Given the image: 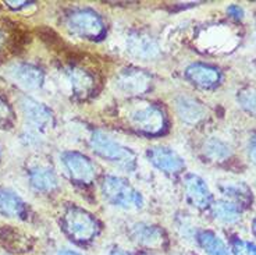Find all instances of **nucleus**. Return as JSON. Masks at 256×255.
Masks as SVG:
<instances>
[{
    "label": "nucleus",
    "instance_id": "f8f14e48",
    "mask_svg": "<svg viewBox=\"0 0 256 255\" xmlns=\"http://www.w3.org/2000/svg\"><path fill=\"white\" fill-rule=\"evenodd\" d=\"M10 73L14 81L26 90H38L44 84V73L32 64H17Z\"/></svg>",
    "mask_w": 256,
    "mask_h": 255
},
{
    "label": "nucleus",
    "instance_id": "393cba45",
    "mask_svg": "<svg viewBox=\"0 0 256 255\" xmlns=\"http://www.w3.org/2000/svg\"><path fill=\"white\" fill-rule=\"evenodd\" d=\"M14 124V112L12 106L0 96V128H12Z\"/></svg>",
    "mask_w": 256,
    "mask_h": 255
},
{
    "label": "nucleus",
    "instance_id": "0eeeda50",
    "mask_svg": "<svg viewBox=\"0 0 256 255\" xmlns=\"http://www.w3.org/2000/svg\"><path fill=\"white\" fill-rule=\"evenodd\" d=\"M20 105H21V110L26 116V119L34 127L46 130L53 126V113L44 103L26 96L21 99Z\"/></svg>",
    "mask_w": 256,
    "mask_h": 255
},
{
    "label": "nucleus",
    "instance_id": "4468645a",
    "mask_svg": "<svg viewBox=\"0 0 256 255\" xmlns=\"http://www.w3.org/2000/svg\"><path fill=\"white\" fill-rule=\"evenodd\" d=\"M128 51L131 55H134L135 58L149 60L159 55V46L156 44V41L150 37L136 34L128 39Z\"/></svg>",
    "mask_w": 256,
    "mask_h": 255
},
{
    "label": "nucleus",
    "instance_id": "6e6552de",
    "mask_svg": "<svg viewBox=\"0 0 256 255\" xmlns=\"http://www.w3.org/2000/svg\"><path fill=\"white\" fill-rule=\"evenodd\" d=\"M148 158L159 170L166 173H178L184 169V159L178 153L167 147H154L148 151Z\"/></svg>",
    "mask_w": 256,
    "mask_h": 255
},
{
    "label": "nucleus",
    "instance_id": "bb28decb",
    "mask_svg": "<svg viewBox=\"0 0 256 255\" xmlns=\"http://www.w3.org/2000/svg\"><path fill=\"white\" fill-rule=\"evenodd\" d=\"M227 13L230 14L232 19H236V20L244 19V9L242 7L238 6V5H231V6L227 9Z\"/></svg>",
    "mask_w": 256,
    "mask_h": 255
},
{
    "label": "nucleus",
    "instance_id": "dca6fc26",
    "mask_svg": "<svg viewBox=\"0 0 256 255\" xmlns=\"http://www.w3.org/2000/svg\"><path fill=\"white\" fill-rule=\"evenodd\" d=\"M30 181H31V185L35 190L44 192L53 191L58 184L56 173L49 167H45V166H36V167L31 169Z\"/></svg>",
    "mask_w": 256,
    "mask_h": 255
},
{
    "label": "nucleus",
    "instance_id": "c756f323",
    "mask_svg": "<svg viewBox=\"0 0 256 255\" xmlns=\"http://www.w3.org/2000/svg\"><path fill=\"white\" fill-rule=\"evenodd\" d=\"M7 5H10L12 7H17V9H20V7H24L26 6V5H30L28 2H7Z\"/></svg>",
    "mask_w": 256,
    "mask_h": 255
},
{
    "label": "nucleus",
    "instance_id": "f257e3e1",
    "mask_svg": "<svg viewBox=\"0 0 256 255\" xmlns=\"http://www.w3.org/2000/svg\"><path fill=\"white\" fill-rule=\"evenodd\" d=\"M90 148L96 155L126 172L135 169V155L103 131H95L90 137Z\"/></svg>",
    "mask_w": 256,
    "mask_h": 255
},
{
    "label": "nucleus",
    "instance_id": "ddd939ff",
    "mask_svg": "<svg viewBox=\"0 0 256 255\" xmlns=\"http://www.w3.org/2000/svg\"><path fill=\"white\" fill-rule=\"evenodd\" d=\"M176 110L180 119L186 124H198L206 117V109L190 96H178L176 99Z\"/></svg>",
    "mask_w": 256,
    "mask_h": 255
},
{
    "label": "nucleus",
    "instance_id": "39448f33",
    "mask_svg": "<svg viewBox=\"0 0 256 255\" xmlns=\"http://www.w3.org/2000/svg\"><path fill=\"white\" fill-rule=\"evenodd\" d=\"M128 119L136 130L144 131L146 134H158L164 128L166 124L164 113L162 112V109L154 105H146L135 109L130 113Z\"/></svg>",
    "mask_w": 256,
    "mask_h": 255
},
{
    "label": "nucleus",
    "instance_id": "a211bd4d",
    "mask_svg": "<svg viewBox=\"0 0 256 255\" xmlns=\"http://www.w3.org/2000/svg\"><path fill=\"white\" fill-rule=\"evenodd\" d=\"M212 212L214 219H218V222L226 224L236 223L241 217V208L240 205L231 202L228 199H220L216 201L212 206Z\"/></svg>",
    "mask_w": 256,
    "mask_h": 255
},
{
    "label": "nucleus",
    "instance_id": "1a4fd4ad",
    "mask_svg": "<svg viewBox=\"0 0 256 255\" xmlns=\"http://www.w3.org/2000/svg\"><path fill=\"white\" fill-rule=\"evenodd\" d=\"M184 191L188 202L195 208H206L212 202V194L204 180L196 174H186L184 179Z\"/></svg>",
    "mask_w": 256,
    "mask_h": 255
},
{
    "label": "nucleus",
    "instance_id": "72a5a7b5",
    "mask_svg": "<svg viewBox=\"0 0 256 255\" xmlns=\"http://www.w3.org/2000/svg\"><path fill=\"white\" fill-rule=\"evenodd\" d=\"M144 255H146V254H144Z\"/></svg>",
    "mask_w": 256,
    "mask_h": 255
},
{
    "label": "nucleus",
    "instance_id": "7c9ffc66",
    "mask_svg": "<svg viewBox=\"0 0 256 255\" xmlns=\"http://www.w3.org/2000/svg\"><path fill=\"white\" fill-rule=\"evenodd\" d=\"M110 255H131V254H128V252L122 251V249H114V251H112V252H110Z\"/></svg>",
    "mask_w": 256,
    "mask_h": 255
},
{
    "label": "nucleus",
    "instance_id": "c85d7f7f",
    "mask_svg": "<svg viewBox=\"0 0 256 255\" xmlns=\"http://www.w3.org/2000/svg\"><path fill=\"white\" fill-rule=\"evenodd\" d=\"M58 255H82L81 252H78V251H74V249H62V251H58Z\"/></svg>",
    "mask_w": 256,
    "mask_h": 255
},
{
    "label": "nucleus",
    "instance_id": "2eb2a0df",
    "mask_svg": "<svg viewBox=\"0 0 256 255\" xmlns=\"http://www.w3.org/2000/svg\"><path fill=\"white\" fill-rule=\"evenodd\" d=\"M0 213L7 217H24L26 208L24 201L7 188H0Z\"/></svg>",
    "mask_w": 256,
    "mask_h": 255
},
{
    "label": "nucleus",
    "instance_id": "f3484780",
    "mask_svg": "<svg viewBox=\"0 0 256 255\" xmlns=\"http://www.w3.org/2000/svg\"><path fill=\"white\" fill-rule=\"evenodd\" d=\"M0 244L12 252H24L31 247L28 237L10 226L0 229Z\"/></svg>",
    "mask_w": 256,
    "mask_h": 255
},
{
    "label": "nucleus",
    "instance_id": "5701e85b",
    "mask_svg": "<svg viewBox=\"0 0 256 255\" xmlns=\"http://www.w3.org/2000/svg\"><path fill=\"white\" fill-rule=\"evenodd\" d=\"M205 155L212 160H224L230 158V147L218 138H210L205 142Z\"/></svg>",
    "mask_w": 256,
    "mask_h": 255
},
{
    "label": "nucleus",
    "instance_id": "20e7f679",
    "mask_svg": "<svg viewBox=\"0 0 256 255\" xmlns=\"http://www.w3.org/2000/svg\"><path fill=\"white\" fill-rule=\"evenodd\" d=\"M66 26L74 35L88 39L99 38L104 31L102 19L88 9L72 12L66 20Z\"/></svg>",
    "mask_w": 256,
    "mask_h": 255
},
{
    "label": "nucleus",
    "instance_id": "f03ea898",
    "mask_svg": "<svg viewBox=\"0 0 256 255\" xmlns=\"http://www.w3.org/2000/svg\"><path fill=\"white\" fill-rule=\"evenodd\" d=\"M103 197L114 206L122 209H140L144 206V198L141 192L136 191L131 184L122 177L106 176L102 181Z\"/></svg>",
    "mask_w": 256,
    "mask_h": 255
},
{
    "label": "nucleus",
    "instance_id": "aec40b11",
    "mask_svg": "<svg viewBox=\"0 0 256 255\" xmlns=\"http://www.w3.org/2000/svg\"><path fill=\"white\" fill-rule=\"evenodd\" d=\"M67 78H68V83L71 84V88H72L76 95L85 96L94 90V85H95L94 77L82 69L68 70L67 71Z\"/></svg>",
    "mask_w": 256,
    "mask_h": 255
},
{
    "label": "nucleus",
    "instance_id": "cd10ccee",
    "mask_svg": "<svg viewBox=\"0 0 256 255\" xmlns=\"http://www.w3.org/2000/svg\"><path fill=\"white\" fill-rule=\"evenodd\" d=\"M250 158L254 163H256V134L250 140V147H248Z\"/></svg>",
    "mask_w": 256,
    "mask_h": 255
},
{
    "label": "nucleus",
    "instance_id": "7ed1b4c3",
    "mask_svg": "<svg viewBox=\"0 0 256 255\" xmlns=\"http://www.w3.org/2000/svg\"><path fill=\"white\" fill-rule=\"evenodd\" d=\"M64 230L77 241H90L98 234L99 226L86 210L70 206L63 217Z\"/></svg>",
    "mask_w": 256,
    "mask_h": 255
},
{
    "label": "nucleus",
    "instance_id": "4be33fe9",
    "mask_svg": "<svg viewBox=\"0 0 256 255\" xmlns=\"http://www.w3.org/2000/svg\"><path fill=\"white\" fill-rule=\"evenodd\" d=\"M199 244L208 255H230L226 242L210 230H204L198 236Z\"/></svg>",
    "mask_w": 256,
    "mask_h": 255
},
{
    "label": "nucleus",
    "instance_id": "423d86ee",
    "mask_svg": "<svg viewBox=\"0 0 256 255\" xmlns=\"http://www.w3.org/2000/svg\"><path fill=\"white\" fill-rule=\"evenodd\" d=\"M66 170L68 172L71 179L80 183H90L95 179V166L85 155L80 152H64L62 155Z\"/></svg>",
    "mask_w": 256,
    "mask_h": 255
},
{
    "label": "nucleus",
    "instance_id": "2f4dec72",
    "mask_svg": "<svg viewBox=\"0 0 256 255\" xmlns=\"http://www.w3.org/2000/svg\"><path fill=\"white\" fill-rule=\"evenodd\" d=\"M254 233H255V236H256V217H255V220H254Z\"/></svg>",
    "mask_w": 256,
    "mask_h": 255
},
{
    "label": "nucleus",
    "instance_id": "9b49d317",
    "mask_svg": "<svg viewBox=\"0 0 256 255\" xmlns=\"http://www.w3.org/2000/svg\"><path fill=\"white\" fill-rule=\"evenodd\" d=\"M149 77L138 70H127L122 71L120 76L116 80V87L124 94L135 95V94H142L144 91L149 88Z\"/></svg>",
    "mask_w": 256,
    "mask_h": 255
},
{
    "label": "nucleus",
    "instance_id": "9d476101",
    "mask_svg": "<svg viewBox=\"0 0 256 255\" xmlns=\"http://www.w3.org/2000/svg\"><path fill=\"white\" fill-rule=\"evenodd\" d=\"M186 78L200 88H212L220 81V71L204 63H194L188 66L186 71Z\"/></svg>",
    "mask_w": 256,
    "mask_h": 255
},
{
    "label": "nucleus",
    "instance_id": "6ab92c4d",
    "mask_svg": "<svg viewBox=\"0 0 256 255\" xmlns=\"http://www.w3.org/2000/svg\"><path fill=\"white\" fill-rule=\"evenodd\" d=\"M132 236L136 241L146 247H159L163 242V233L156 226L136 223L132 229Z\"/></svg>",
    "mask_w": 256,
    "mask_h": 255
},
{
    "label": "nucleus",
    "instance_id": "b1692460",
    "mask_svg": "<svg viewBox=\"0 0 256 255\" xmlns=\"http://www.w3.org/2000/svg\"><path fill=\"white\" fill-rule=\"evenodd\" d=\"M240 106L250 115L256 116V88H245L238 92Z\"/></svg>",
    "mask_w": 256,
    "mask_h": 255
},
{
    "label": "nucleus",
    "instance_id": "a878e982",
    "mask_svg": "<svg viewBox=\"0 0 256 255\" xmlns=\"http://www.w3.org/2000/svg\"><path fill=\"white\" fill-rule=\"evenodd\" d=\"M231 249L234 255H256V245L245 240L236 238L231 242Z\"/></svg>",
    "mask_w": 256,
    "mask_h": 255
},
{
    "label": "nucleus",
    "instance_id": "473e14b6",
    "mask_svg": "<svg viewBox=\"0 0 256 255\" xmlns=\"http://www.w3.org/2000/svg\"><path fill=\"white\" fill-rule=\"evenodd\" d=\"M0 42H2V34H0Z\"/></svg>",
    "mask_w": 256,
    "mask_h": 255
},
{
    "label": "nucleus",
    "instance_id": "412c9836",
    "mask_svg": "<svg viewBox=\"0 0 256 255\" xmlns=\"http://www.w3.org/2000/svg\"><path fill=\"white\" fill-rule=\"evenodd\" d=\"M220 191L234 204L246 205L252 202V192L250 187L244 183H224L220 185Z\"/></svg>",
    "mask_w": 256,
    "mask_h": 255
}]
</instances>
